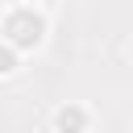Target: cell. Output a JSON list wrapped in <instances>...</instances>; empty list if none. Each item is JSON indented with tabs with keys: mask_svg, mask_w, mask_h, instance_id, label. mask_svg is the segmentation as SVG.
I'll return each instance as SVG.
<instances>
[{
	"mask_svg": "<svg viewBox=\"0 0 133 133\" xmlns=\"http://www.w3.org/2000/svg\"><path fill=\"white\" fill-rule=\"evenodd\" d=\"M0 42H8L12 50H21L25 58L37 54V50L50 42V12H46L42 4L12 0V4L0 12Z\"/></svg>",
	"mask_w": 133,
	"mask_h": 133,
	"instance_id": "cell-1",
	"label": "cell"
},
{
	"mask_svg": "<svg viewBox=\"0 0 133 133\" xmlns=\"http://www.w3.org/2000/svg\"><path fill=\"white\" fill-rule=\"evenodd\" d=\"M91 121H96V112H91L87 104H79V100H62V104H54V112H50L54 133H91Z\"/></svg>",
	"mask_w": 133,
	"mask_h": 133,
	"instance_id": "cell-2",
	"label": "cell"
},
{
	"mask_svg": "<svg viewBox=\"0 0 133 133\" xmlns=\"http://www.w3.org/2000/svg\"><path fill=\"white\" fill-rule=\"evenodd\" d=\"M21 66H25V54H21V50H12L8 42H0V79H17V75H21Z\"/></svg>",
	"mask_w": 133,
	"mask_h": 133,
	"instance_id": "cell-3",
	"label": "cell"
},
{
	"mask_svg": "<svg viewBox=\"0 0 133 133\" xmlns=\"http://www.w3.org/2000/svg\"><path fill=\"white\" fill-rule=\"evenodd\" d=\"M129 58H133V42H129Z\"/></svg>",
	"mask_w": 133,
	"mask_h": 133,
	"instance_id": "cell-4",
	"label": "cell"
}]
</instances>
